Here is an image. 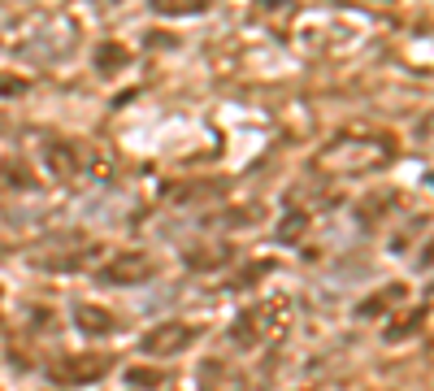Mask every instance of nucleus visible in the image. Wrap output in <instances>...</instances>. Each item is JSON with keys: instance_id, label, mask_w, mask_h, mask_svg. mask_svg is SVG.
I'll use <instances>...</instances> for the list:
<instances>
[{"instance_id": "f257e3e1", "label": "nucleus", "mask_w": 434, "mask_h": 391, "mask_svg": "<svg viewBox=\"0 0 434 391\" xmlns=\"http://www.w3.org/2000/svg\"><path fill=\"white\" fill-rule=\"evenodd\" d=\"M191 326H161V330H152L148 340H143V348L152 352V357H161V352H178V348H187V340H191Z\"/></svg>"}, {"instance_id": "f03ea898", "label": "nucleus", "mask_w": 434, "mask_h": 391, "mask_svg": "<svg viewBox=\"0 0 434 391\" xmlns=\"http://www.w3.org/2000/svg\"><path fill=\"white\" fill-rule=\"evenodd\" d=\"M161 14H200L204 0H152Z\"/></svg>"}, {"instance_id": "7ed1b4c3", "label": "nucleus", "mask_w": 434, "mask_h": 391, "mask_svg": "<svg viewBox=\"0 0 434 391\" xmlns=\"http://www.w3.org/2000/svg\"><path fill=\"white\" fill-rule=\"evenodd\" d=\"M26 91V79H14V74H0V96H22Z\"/></svg>"}]
</instances>
